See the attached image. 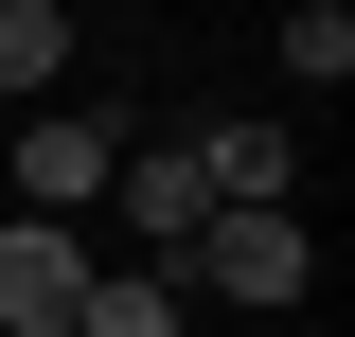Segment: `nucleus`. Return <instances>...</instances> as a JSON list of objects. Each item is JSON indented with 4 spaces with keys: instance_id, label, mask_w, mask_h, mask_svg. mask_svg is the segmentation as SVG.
Listing matches in <instances>:
<instances>
[{
    "instance_id": "nucleus-1",
    "label": "nucleus",
    "mask_w": 355,
    "mask_h": 337,
    "mask_svg": "<svg viewBox=\"0 0 355 337\" xmlns=\"http://www.w3.org/2000/svg\"><path fill=\"white\" fill-rule=\"evenodd\" d=\"M178 284H214V302H302V284H320V231H302V196H284V213H214V231L178 249Z\"/></svg>"
},
{
    "instance_id": "nucleus-2",
    "label": "nucleus",
    "mask_w": 355,
    "mask_h": 337,
    "mask_svg": "<svg viewBox=\"0 0 355 337\" xmlns=\"http://www.w3.org/2000/svg\"><path fill=\"white\" fill-rule=\"evenodd\" d=\"M0 160H18V213H53V231H71V213H107V160H125V107H36V125L0 142Z\"/></svg>"
},
{
    "instance_id": "nucleus-3",
    "label": "nucleus",
    "mask_w": 355,
    "mask_h": 337,
    "mask_svg": "<svg viewBox=\"0 0 355 337\" xmlns=\"http://www.w3.org/2000/svg\"><path fill=\"white\" fill-rule=\"evenodd\" d=\"M107 213H125V249H142V266H178L196 231H214V178H196V142H125V160H107Z\"/></svg>"
},
{
    "instance_id": "nucleus-4",
    "label": "nucleus",
    "mask_w": 355,
    "mask_h": 337,
    "mask_svg": "<svg viewBox=\"0 0 355 337\" xmlns=\"http://www.w3.org/2000/svg\"><path fill=\"white\" fill-rule=\"evenodd\" d=\"M71 302H89V231L18 213L0 231V337H71Z\"/></svg>"
},
{
    "instance_id": "nucleus-5",
    "label": "nucleus",
    "mask_w": 355,
    "mask_h": 337,
    "mask_svg": "<svg viewBox=\"0 0 355 337\" xmlns=\"http://www.w3.org/2000/svg\"><path fill=\"white\" fill-rule=\"evenodd\" d=\"M196 178H214V213H284V178H302V142L266 125V107H214V125H196Z\"/></svg>"
},
{
    "instance_id": "nucleus-6",
    "label": "nucleus",
    "mask_w": 355,
    "mask_h": 337,
    "mask_svg": "<svg viewBox=\"0 0 355 337\" xmlns=\"http://www.w3.org/2000/svg\"><path fill=\"white\" fill-rule=\"evenodd\" d=\"M71 337H178V266H89Z\"/></svg>"
},
{
    "instance_id": "nucleus-7",
    "label": "nucleus",
    "mask_w": 355,
    "mask_h": 337,
    "mask_svg": "<svg viewBox=\"0 0 355 337\" xmlns=\"http://www.w3.org/2000/svg\"><path fill=\"white\" fill-rule=\"evenodd\" d=\"M53 71H71V18H53V0H0V89H18V107H36Z\"/></svg>"
},
{
    "instance_id": "nucleus-8",
    "label": "nucleus",
    "mask_w": 355,
    "mask_h": 337,
    "mask_svg": "<svg viewBox=\"0 0 355 337\" xmlns=\"http://www.w3.org/2000/svg\"><path fill=\"white\" fill-rule=\"evenodd\" d=\"M284 71H302V89L355 71V18H338V0H284Z\"/></svg>"
}]
</instances>
